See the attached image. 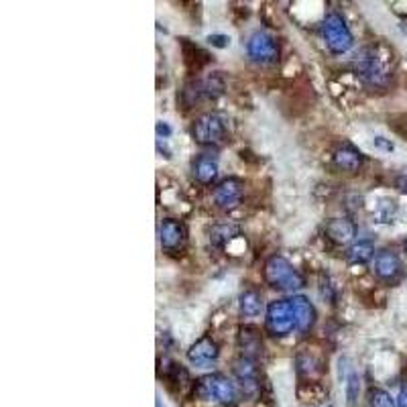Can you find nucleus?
<instances>
[{"mask_svg":"<svg viewBox=\"0 0 407 407\" xmlns=\"http://www.w3.org/2000/svg\"><path fill=\"white\" fill-rule=\"evenodd\" d=\"M193 395L204 399V401H214V404H220L224 407H232L239 399L237 385L226 375H220V373L204 375V377L195 381Z\"/></svg>","mask_w":407,"mask_h":407,"instance_id":"f257e3e1","label":"nucleus"},{"mask_svg":"<svg viewBox=\"0 0 407 407\" xmlns=\"http://www.w3.org/2000/svg\"><path fill=\"white\" fill-rule=\"evenodd\" d=\"M263 275L273 289H279V292H298L301 287H305V277L287 259L279 255H273L267 259Z\"/></svg>","mask_w":407,"mask_h":407,"instance_id":"f03ea898","label":"nucleus"},{"mask_svg":"<svg viewBox=\"0 0 407 407\" xmlns=\"http://www.w3.org/2000/svg\"><path fill=\"white\" fill-rule=\"evenodd\" d=\"M354 70L362 83L369 86L371 90H385L391 81V74L375 49H365L358 55L354 59Z\"/></svg>","mask_w":407,"mask_h":407,"instance_id":"7ed1b4c3","label":"nucleus"},{"mask_svg":"<svg viewBox=\"0 0 407 407\" xmlns=\"http://www.w3.org/2000/svg\"><path fill=\"white\" fill-rule=\"evenodd\" d=\"M322 39L328 51L334 55L349 54L353 49L354 39L344 17L338 13H328L322 21Z\"/></svg>","mask_w":407,"mask_h":407,"instance_id":"20e7f679","label":"nucleus"},{"mask_svg":"<svg viewBox=\"0 0 407 407\" xmlns=\"http://www.w3.org/2000/svg\"><path fill=\"white\" fill-rule=\"evenodd\" d=\"M191 138L200 147H220L226 141V120L218 112H206L191 125Z\"/></svg>","mask_w":407,"mask_h":407,"instance_id":"39448f33","label":"nucleus"},{"mask_svg":"<svg viewBox=\"0 0 407 407\" xmlns=\"http://www.w3.org/2000/svg\"><path fill=\"white\" fill-rule=\"evenodd\" d=\"M265 328L275 338L289 336L294 330H298L296 324V312L292 305V299H275L267 305L265 314Z\"/></svg>","mask_w":407,"mask_h":407,"instance_id":"423d86ee","label":"nucleus"},{"mask_svg":"<svg viewBox=\"0 0 407 407\" xmlns=\"http://www.w3.org/2000/svg\"><path fill=\"white\" fill-rule=\"evenodd\" d=\"M224 92V81L220 76H206V78H198L190 81L184 92H182V100L186 102V106H193L200 102H208V100H216Z\"/></svg>","mask_w":407,"mask_h":407,"instance_id":"0eeeda50","label":"nucleus"},{"mask_svg":"<svg viewBox=\"0 0 407 407\" xmlns=\"http://www.w3.org/2000/svg\"><path fill=\"white\" fill-rule=\"evenodd\" d=\"M246 54L255 63L271 65L279 59L281 51H279V43L273 35L265 33V31H255L246 41Z\"/></svg>","mask_w":407,"mask_h":407,"instance_id":"6e6552de","label":"nucleus"},{"mask_svg":"<svg viewBox=\"0 0 407 407\" xmlns=\"http://www.w3.org/2000/svg\"><path fill=\"white\" fill-rule=\"evenodd\" d=\"M232 373L239 381L241 389L246 397H255L261 389V377H259V369H257V362L253 358H246V356H239L234 362H232Z\"/></svg>","mask_w":407,"mask_h":407,"instance_id":"1a4fd4ad","label":"nucleus"},{"mask_svg":"<svg viewBox=\"0 0 407 407\" xmlns=\"http://www.w3.org/2000/svg\"><path fill=\"white\" fill-rule=\"evenodd\" d=\"M375 275L383 283L395 285L404 275V263L397 257V253H393L389 248L379 250L377 257H375Z\"/></svg>","mask_w":407,"mask_h":407,"instance_id":"9d476101","label":"nucleus"},{"mask_svg":"<svg viewBox=\"0 0 407 407\" xmlns=\"http://www.w3.org/2000/svg\"><path fill=\"white\" fill-rule=\"evenodd\" d=\"M186 226L175 218H165L159 226V243L167 253H177L186 244Z\"/></svg>","mask_w":407,"mask_h":407,"instance_id":"9b49d317","label":"nucleus"},{"mask_svg":"<svg viewBox=\"0 0 407 407\" xmlns=\"http://www.w3.org/2000/svg\"><path fill=\"white\" fill-rule=\"evenodd\" d=\"M244 184L237 177H226L222 179L214 190V202L222 210H232L241 204L243 200Z\"/></svg>","mask_w":407,"mask_h":407,"instance_id":"f8f14e48","label":"nucleus"},{"mask_svg":"<svg viewBox=\"0 0 407 407\" xmlns=\"http://www.w3.org/2000/svg\"><path fill=\"white\" fill-rule=\"evenodd\" d=\"M220 356L216 340L210 336H202L200 340H195L188 351V360L195 367H208L212 362H216Z\"/></svg>","mask_w":407,"mask_h":407,"instance_id":"ddd939ff","label":"nucleus"},{"mask_svg":"<svg viewBox=\"0 0 407 407\" xmlns=\"http://www.w3.org/2000/svg\"><path fill=\"white\" fill-rule=\"evenodd\" d=\"M191 175L202 186H210L218 177V159L212 153H202L191 161Z\"/></svg>","mask_w":407,"mask_h":407,"instance_id":"4468645a","label":"nucleus"},{"mask_svg":"<svg viewBox=\"0 0 407 407\" xmlns=\"http://www.w3.org/2000/svg\"><path fill=\"white\" fill-rule=\"evenodd\" d=\"M326 237L336 244L351 243L356 237V224L351 218H332L324 226Z\"/></svg>","mask_w":407,"mask_h":407,"instance_id":"2eb2a0df","label":"nucleus"},{"mask_svg":"<svg viewBox=\"0 0 407 407\" xmlns=\"http://www.w3.org/2000/svg\"><path fill=\"white\" fill-rule=\"evenodd\" d=\"M292 305H294V312H296V324L301 334L310 332L314 324H316V308L312 305V301L303 296H296L292 298Z\"/></svg>","mask_w":407,"mask_h":407,"instance_id":"dca6fc26","label":"nucleus"},{"mask_svg":"<svg viewBox=\"0 0 407 407\" xmlns=\"http://www.w3.org/2000/svg\"><path fill=\"white\" fill-rule=\"evenodd\" d=\"M362 163H365V155L356 147H353V145H342L334 153V165L338 169L346 171V173L358 171L362 167Z\"/></svg>","mask_w":407,"mask_h":407,"instance_id":"f3484780","label":"nucleus"},{"mask_svg":"<svg viewBox=\"0 0 407 407\" xmlns=\"http://www.w3.org/2000/svg\"><path fill=\"white\" fill-rule=\"evenodd\" d=\"M239 349H241V356H246V358H253L259 356L263 353V340H261V334L259 330L250 328V326H243L239 330Z\"/></svg>","mask_w":407,"mask_h":407,"instance_id":"a211bd4d","label":"nucleus"},{"mask_svg":"<svg viewBox=\"0 0 407 407\" xmlns=\"http://www.w3.org/2000/svg\"><path fill=\"white\" fill-rule=\"evenodd\" d=\"M239 308H241V314L244 318H255L261 314L263 310V296L259 289L255 287H246L241 292V298H239Z\"/></svg>","mask_w":407,"mask_h":407,"instance_id":"6ab92c4d","label":"nucleus"},{"mask_svg":"<svg viewBox=\"0 0 407 407\" xmlns=\"http://www.w3.org/2000/svg\"><path fill=\"white\" fill-rule=\"evenodd\" d=\"M237 237H241V226H237L232 222H222V224H216L210 230V243L214 246H224Z\"/></svg>","mask_w":407,"mask_h":407,"instance_id":"aec40b11","label":"nucleus"},{"mask_svg":"<svg viewBox=\"0 0 407 407\" xmlns=\"http://www.w3.org/2000/svg\"><path fill=\"white\" fill-rule=\"evenodd\" d=\"M375 255V244L373 241H358L346 250V261L354 265H365L373 259Z\"/></svg>","mask_w":407,"mask_h":407,"instance_id":"412c9836","label":"nucleus"},{"mask_svg":"<svg viewBox=\"0 0 407 407\" xmlns=\"http://www.w3.org/2000/svg\"><path fill=\"white\" fill-rule=\"evenodd\" d=\"M367 406L369 407H397L395 406V399L385 391V389H379V387H373L369 389L367 393Z\"/></svg>","mask_w":407,"mask_h":407,"instance_id":"4be33fe9","label":"nucleus"},{"mask_svg":"<svg viewBox=\"0 0 407 407\" xmlns=\"http://www.w3.org/2000/svg\"><path fill=\"white\" fill-rule=\"evenodd\" d=\"M344 383H346V399H349V406L354 407L356 399H358V393H360V377H358V373L353 369L346 375Z\"/></svg>","mask_w":407,"mask_h":407,"instance_id":"5701e85b","label":"nucleus"},{"mask_svg":"<svg viewBox=\"0 0 407 407\" xmlns=\"http://www.w3.org/2000/svg\"><path fill=\"white\" fill-rule=\"evenodd\" d=\"M208 43L214 45V47H228L230 39H228L226 35H210V37H208Z\"/></svg>","mask_w":407,"mask_h":407,"instance_id":"b1692460","label":"nucleus"},{"mask_svg":"<svg viewBox=\"0 0 407 407\" xmlns=\"http://www.w3.org/2000/svg\"><path fill=\"white\" fill-rule=\"evenodd\" d=\"M395 406L407 407V383L399 389V395H397V399H395Z\"/></svg>","mask_w":407,"mask_h":407,"instance_id":"393cba45","label":"nucleus"},{"mask_svg":"<svg viewBox=\"0 0 407 407\" xmlns=\"http://www.w3.org/2000/svg\"><path fill=\"white\" fill-rule=\"evenodd\" d=\"M375 147H379L383 151H393V143L385 141L383 136H377V138H375Z\"/></svg>","mask_w":407,"mask_h":407,"instance_id":"a878e982","label":"nucleus"},{"mask_svg":"<svg viewBox=\"0 0 407 407\" xmlns=\"http://www.w3.org/2000/svg\"><path fill=\"white\" fill-rule=\"evenodd\" d=\"M157 135H159V138H165V136H169L171 135V127L167 125V122H157Z\"/></svg>","mask_w":407,"mask_h":407,"instance_id":"bb28decb","label":"nucleus"},{"mask_svg":"<svg viewBox=\"0 0 407 407\" xmlns=\"http://www.w3.org/2000/svg\"><path fill=\"white\" fill-rule=\"evenodd\" d=\"M395 188L399 191H404V193H407V175H399V177L395 179Z\"/></svg>","mask_w":407,"mask_h":407,"instance_id":"cd10ccee","label":"nucleus"},{"mask_svg":"<svg viewBox=\"0 0 407 407\" xmlns=\"http://www.w3.org/2000/svg\"><path fill=\"white\" fill-rule=\"evenodd\" d=\"M404 250H406V253H407V241H404Z\"/></svg>","mask_w":407,"mask_h":407,"instance_id":"c85d7f7f","label":"nucleus"},{"mask_svg":"<svg viewBox=\"0 0 407 407\" xmlns=\"http://www.w3.org/2000/svg\"><path fill=\"white\" fill-rule=\"evenodd\" d=\"M157 407H161V399H157Z\"/></svg>","mask_w":407,"mask_h":407,"instance_id":"c756f323","label":"nucleus"}]
</instances>
